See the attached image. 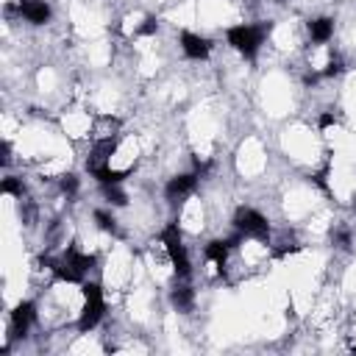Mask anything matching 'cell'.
Here are the masks:
<instances>
[{
	"instance_id": "obj_1",
	"label": "cell",
	"mask_w": 356,
	"mask_h": 356,
	"mask_svg": "<svg viewBox=\"0 0 356 356\" xmlns=\"http://www.w3.org/2000/svg\"><path fill=\"white\" fill-rule=\"evenodd\" d=\"M53 264V273L61 278V281H70V284H78V281H83V275L89 273V267L95 264V259L92 256H86V253H78L75 248H67L56 261H50Z\"/></svg>"
},
{
	"instance_id": "obj_2",
	"label": "cell",
	"mask_w": 356,
	"mask_h": 356,
	"mask_svg": "<svg viewBox=\"0 0 356 356\" xmlns=\"http://www.w3.org/2000/svg\"><path fill=\"white\" fill-rule=\"evenodd\" d=\"M106 312V300H103V289L97 284H83V306H81V317H78V328L81 331H92L100 317Z\"/></svg>"
},
{
	"instance_id": "obj_3",
	"label": "cell",
	"mask_w": 356,
	"mask_h": 356,
	"mask_svg": "<svg viewBox=\"0 0 356 356\" xmlns=\"http://www.w3.org/2000/svg\"><path fill=\"white\" fill-rule=\"evenodd\" d=\"M225 36H228V44L236 53H242L245 58H253L261 39H264V28H259V25H234V28H228Z\"/></svg>"
},
{
	"instance_id": "obj_4",
	"label": "cell",
	"mask_w": 356,
	"mask_h": 356,
	"mask_svg": "<svg viewBox=\"0 0 356 356\" xmlns=\"http://www.w3.org/2000/svg\"><path fill=\"white\" fill-rule=\"evenodd\" d=\"M161 242H164V250H167L175 273L181 278H186L189 275V256H186V248H184V239H181L178 225H167L164 234H161Z\"/></svg>"
},
{
	"instance_id": "obj_5",
	"label": "cell",
	"mask_w": 356,
	"mask_h": 356,
	"mask_svg": "<svg viewBox=\"0 0 356 356\" xmlns=\"http://www.w3.org/2000/svg\"><path fill=\"white\" fill-rule=\"evenodd\" d=\"M234 225L242 236H253V239H267L270 236V222L264 214H259L256 209H236V217H234Z\"/></svg>"
},
{
	"instance_id": "obj_6",
	"label": "cell",
	"mask_w": 356,
	"mask_h": 356,
	"mask_svg": "<svg viewBox=\"0 0 356 356\" xmlns=\"http://www.w3.org/2000/svg\"><path fill=\"white\" fill-rule=\"evenodd\" d=\"M195 184H197V172H184V175H175V178H170V184H167V189H164V195H167V200H184L186 195H192L195 192Z\"/></svg>"
},
{
	"instance_id": "obj_7",
	"label": "cell",
	"mask_w": 356,
	"mask_h": 356,
	"mask_svg": "<svg viewBox=\"0 0 356 356\" xmlns=\"http://www.w3.org/2000/svg\"><path fill=\"white\" fill-rule=\"evenodd\" d=\"M181 50H184L189 58L200 61V58H206V56H209L211 44H209V39H206V36H197V33L184 31V33H181Z\"/></svg>"
},
{
	"instance_id": "obj_8",
	"label": "cell",
	"mask_w": 356,
	"mask_h": 356,
	"mask_svg": "<svg viewBox=\"0 0 356 356\" xmlns=\"http://www.w3.org/2000/svg\"><path fill=\"white\" fill-rule=\"evenodd\" d=\"M33 317H36V309H33V303H31V300L17 303V306H14V312H11V328H14V334L25 337V334H28V328H31V323H33Z\"/></svg>"
},
{
	"instance_id": "obj_9",
	"label": "cell",
	"mask_w": 356,
	"mask_h": 356,
	"mask_svg": "<svg viewBox=\"0 0 356 356\" xmlns=\"http://www.w3.org/2000/svg\"><path fill=\"white\" fill-rule=\"evenodd\" d=\"M19 17L33 25H44L50 19V6L44 0H19Z\"/></svg>"
},
{
	"instance_id": "obj_10",
	"label": "cell",
	"mask_w": 356,
	"mask_h": 356,
	"mask_svg": "<svg viewBox=\"0 0 356 356\" xmlns=\"http://www.w3.org/2000/svg\"><path fill=\"white\" fill-rule=\"evenodd\" d=\"M242 236V234H239ZM239 236H234V239H214V242H209L206 245V259L209 261H214L220 270L225 267V261H228V253H231V248L239 242Z\"/></svg>"
},
{
	"instance_id": "obj_11",
	"label": "cell",
	"mask_w": 356,
	"mask_h": 356,
	"mask_svg": "<svg viewBox=\"0 0 356 356\" xmlns=\"http://www.w3.org/2000/svg\"><path fill=\"white\" fill-rule=\"evenodd\" d=\"M309 36H312V42H317V44L328 42V39L334 36V19H328V17L312 19V22H309Z\"/></svg>"
},
{
	"instance_id": "obj_12",
	"label": "cell",
	"mask_w": 356,
	"mask_h": 356,
	"mask_svg": "<svg viewBox=\"0 0 356 356\" xmlns=\"http://www.w3.org/2000/svg\"><path fill=\"white\" fill-rule=\"evenodd\" d=\"M170 300H172V306H175L178 312H192V303H195V292H192V286H186V284H178V286L170 292Z\"/></svg>"
},
{
	"instance_id": "obj_13",
	"label": "cell",
	"mask_w": 356,
	"mask_h": 356,
	"mask_svg": "<svg viewBox=\"0 0 356 356\" xmlns=\"http://www.w3.org/2000/svg\"><path fill=\"white\" fill-rule=\"evenodd\" d=\"M103 195H106V200L114 203V206H122V203H125V195H122L120 184H103Z\"/></svg>"
},
{
	"instance_id": "obj_14",
	"label": "cell",
	"mask_w": 356,
	"mask_h": 356,
	"mask_svg": "<svg viewBox=\"0 0 356 356\" xmlns=\"http://www.w3.org/2000/svg\"><path fill=\"white\" fill-rule=\"evenodd\" d=\"M6 195H14V197H22V181L19 178H14V175H8V178H3V186H0Z\"/></svg>"
},
{
	"instance_id": "obj_15",
	"label": "cell",
	"mask_w": 356,
	"mask_h": 356,
	"mask_svg": "<svg viewBox=\"0 0 356 356\" xmlns=\"http://www.w3.org/2000/svg\"><path fill=\"white\" fill-rule=\"evenodd\" d=\"M95 220H97V225H100L103 231L117 234V220H114L111 214H106V211H95Z\"/></svg>"
},
{
	"instance_id": "obj_16",
	"label": "cell",
	"mask_w": 356,
	"mask_h": 356,
	"mask_svg": "<svg viewBox=\"0 0 356 356\" xmlns=\"http://www.w3.org/2000/svg\"><path fill=\"white\" fill-rule=\"evenodd\" d=\"M58 186H61V192H64V195H75V189H78V178L67 172V175H61Z\"/></svg>"
},
{
	"instance_id": "obj_17",
	"label": "cell",
	"mask_w": 356,
	"mask_h": 356,
	"mask_svg": "<svg viewBox=\"0 0 356 356\" xmlns=\"http://www.w3.org/2000/svg\"><path fill=\"white\" fill-rule=\"evenodd\" d=\"M156 28H159L156 17H147V19H145V25H139V31H136V33H145V36H147V33H153Z\"/></svg>"
},
{
	"instance_id": "obj_18",
	"label": "cell",
	"mask_w": 356,
	"mask_h": 356,
	"mask_svg": "<svg viewBox=\"0 0 356 356\" xmlns=\"http://www.w3.org/2000/svg\"><path fill=\"white\" fill-rule=\"evenodd\" d=\"M334 242H337L339 248H350V236H348V231H337V234H334Z\"/></svg>"
},
{
	"instance_id": "obj_19",
	"label": "cell",
	"mask_w": 356,
	"mask_h": 356,
	"mask_svg": "<svg viewBox=\"0 0 356 356\" xmlns=\"http://www.w3.org/2000/svg\"><path fill=\"white\" fill-rule=\"evenodd\" d=\"M353 350H356V345H353Z\"/></svg>"
}]
</instances>
